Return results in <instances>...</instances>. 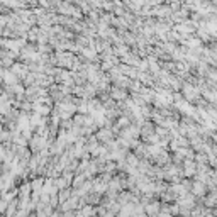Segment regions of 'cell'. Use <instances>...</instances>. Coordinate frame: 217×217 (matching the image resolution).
<instances>
[{
    "label": "cell",
    "instance_id": "cell-1",
    "mask_svg": "<svg viewBox=\"0 0 217 217\" xmlns=\"http://www.w3.org/2000/svg\"><path fill=\"white\" fill-rule=\"evenodd\" d=\"M193 192H195V193H198V195L202 193V192H204V187H202V183H197V185H195V190H193Z\"/></svg>",
    "mask_w": 217,
    "mask_h": 217
}]
</instances>
